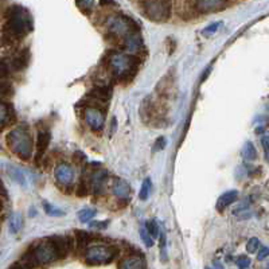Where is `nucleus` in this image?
Wrapping results in <instances>:
<instances>
[{
    "label": "nucleus",
    "mask_w": 269,
    "mask_h": 269,
    "mask_svg": "<svg viewBox=\"0 0 269 269\" xmlns=\"http://www.w3.org/2000/svg\"><path fill=\"white\" fill-rule=\"evenodd\" d=\"M33 30V21L26 10L21 6L9 7L6 13V23L2 29L0 42L5 47L17 45Z\"/></svg>",
    "instance_id": "obj_1"
},
{
    "label": "nucleus",
    "mask_w": 269,
    "mask_h": 269,
    "mask_svg": "<svg viewBox=\"0 0 269 269\" xmlns=\"http://www.w3.org/2000/svg\"><path fill=\"white\" fill-rule=\"evenodd\" d=\"M56 260H58L56 249L53 246L50 238H46L33 243L30 248L27 249L26 253L22 256L21 264L25 268L31 269L38 265L50 264Z\"/></svg>",
    "instance_id": "obj_2"
},
{
    "label": "nucleus",
    "mask_w": 269,
    "mask_h": 269,
    "mask_svg": "<svg viewBox=\"0 0 269 269\" xmlns=\"http://www.w3.org/2000/svg\"><path fill=\"white\" fill-rule=\"evenodd\" d=\"M9 148L23 160H29L34 152V141L30 132L23 127L11 129L6 137Z\"/></svg>",
    "instance_id": "obj_3"
},
{
    "label": "nucleus",
    "mask_w": 269,
    "mask_h": 269,
    "mask_svg": "<svg viewBox=\"0 0 269 269\" xmlns=\"http://www.w3.org/2000/svg\"><path fill=\"white\" fill-rule=\"evenodd\" d=\"M108 65L112 73L120 81L131 80L136 73L139 60L135 56H129L124 53H112L108 58Z\"/></svg>",
    "instance_id": "obj_4"
},
{
    "label": "nucleus",
    "mask_w": 269,
    "mask_h": 269,
    "mask_svg": "<svg viewBox=\"0 0 269 269\" xmlns=\"http://www.w3.org/2000/svg\"><path fill=\"white\" fill-rule=\"evenodd\" d=\"M107 27L108 37L111 38V41L117 43H123L128 35L140 31L136 22L125 15H121V14L109 18L107 22Z\"/></svg>",
    "instance_id": "obj_5"
},
{
    "label": "nucleus",
    "mask_w": 269,
    "mask_h": 269,
    "mask_svg": "<svg viewBox=\"0 0 269 269\" xmlns=\"http://www.w3.org/2000/svg\"><path fill=\"white\" fill-rule=\"evenodd\" d=\"M141 11L150 21L166 22L170 19L171 0H140Z\"/></svg>",
    "instance_id": "obj_6"
},
{
    "label": "nucleus",
    "mask_w": 269,
    "mask_h": 269,
    "mask_svg": "<svg viewBox=\"0 0 269 269\" xmlns=\"http://www.w3.org/2000/svg\"><path fill=\"white\" fill-rule=\"evenodd\" d=\"M119 250L112 245H104V243H96L90 245L85 250V261L90 265H103L109 264L117 256Z\"/></svg>",
    "instance_id": "obj_7"
},
{
    "label": "nucleus",
    "mask_w": 269,
    "mask_h": 269,
    "mask_svg": "<svg viewBox=\"0 0 269 269\" xmlns=\"http://www.w3.org/2000/svg\"><path fill=\"white\" fill-rule=\"evenodd\" d=\"M230 0H186V6L194 13L206 14L225 9Z\"/></svg>",
    "instance_id": "obj_8"
},
{
    "label": "nucleus",
    "mask_w": 269,
    "mask_h": 269,
    "mask_svg": "<svg viewBox=\"0 0 269 269\" xmlns=\"http://www.w3.org/2000/svg\"><path fill=\"white\" fill-rule=\"evenodd\" d=\"M84 121L94 132L103 131L105 125V112L97 107H86L82 113Z\"/></svg>",
    "instance_id": "obj_9"
},
{
    "label": "nucleus",
    "mask_w": 269,
    "mask_h": 269,
    "mask_svg": "<svg viewBox=\"0 0 269 269\" xmlns=\"http://www.w3.org/2000/svg\"><path fill=\"white\" fill-rule=\"evenodd\" d=\"M54 178L61 186H66L70 187L76 179V171L73 168L72 164L69 163H60L54 170Z\"/></svg>",
    "instance_id": "obj_10"
},
{
    "label": "nucleus",
    "mask_w": 269,
    "mask_h": 269,
    "mask_svg": "<svg viewBox=\"0 0 269 269\" xmlns=\"http://www.w3.org/2000/svg\"><path fill=\"white\" fill-rule=\"evenodd\" d=\"M107 182H108V172L105 170H96L92 172L89 176V186L90 191L93 192L94 195H103L105 190H107Z\"/></svg>",
    "instance_id": "obj_11"
},
{
    "label": "nucleus",
    "mask_w": 269,
    "mask_h": 269,
    "mask_svg": "<svg viewBox=\"0 0 269 269\" xmlns=\"http://www.w3.org/2000/svg\"><path fill=\"white\" fill-rule=\"evenodd\" d=\"M50 241L56 249L58 260H62V258L69 256V253L73 248V241L70 237H68V235H53V237H50Z\"/></svg>",
    "instance_id": "obj_12"
},
{
    "label": "nucleus",
    "mask_w": 269,
    "mask_h": 269,
    "mask_svg": "<svg viewBox=\"0 0 269 269\" xmlns=\"http://www.w3.org/2000/svg\"><path fill=\"white\" fill-rule=\"evenodd\" d=\"M111 190L112 194H113L116 198L121 199V201H128L129 197H131V192H132L128 182L121 179V178H113V179H112Z\"/></svg>",
    "instance_id": "obj_13"
},
{
    "label": "nucleus",
    "mask_w": 269,
    "mask_h": 269,
    "mask_svg": "<svg viewBox=\"0 0 269 269\" xmlns=\"http://www.w3.org/2000/svg\"><path fill=\"white\" fill-rule=\"evenodd\" d=\"M50 140H52V133L49 132L47 129H41L38 132V136H37V143H35V150H37V156H35V159H37V160L43 158L47 147L50 144Z\"/></svg>",
    "instance_id": "obj_14"
},
{
    "label": "nucleus",
    "mask_w": 269,
    "mask_h": 269,
    "mask_svg": "<svg viewBox=\"0 0 269 269\" xmlns=\"http://www.w3.org/2000/svg\"><path fill=\"white\" fill-rule=\"evenodd\" d=\"M29 60H30L29 50H21L17 54H14L13 58H11V62L9 64L10 69L14 70V72H21V70L26 68L27 64H29Z\"/></svg>",
    "instance_id": "obj_15"
},
{
    "label": "nucleus",
    "mask_w": 269,
    "mask_h": 269,
    "mask_svg": "<svg viewBox=\"0 0 269 269\" xmlns=\"http://www.w3.org/2000/svg\"><path fill=\"white\" fill-rule=\"evenodd\" d=\"M123 46L127 52L129 53H137L140 52L141 47H143V39L140 37V33H132L131 35H128L127 38L124 39L123 42Z\"/></svg>",
    "instance_id": "obj_16"
},
{
    "label": "nucleus",
    "mask_w": 269,
    "mask_h": 269,
    "mask_svg": "<svg viewBox=\"0 0 269 269\" xmlns=\"http://www.w3.org/2000/svg\"><path fill=\"white\" fill-rule=\"evenodd\" d=\"M237 198H238V192L235 191V190H229V191L223 192L221 197H218L215 207H217L218 211H223L229 206L233 205L237 201Z\"/></svg>",
    "instance_id": "obj_17"
},
{
    "label": "nucleus",
    "mask_w": 269,
    "mask_h": 269,
    "mask_svg": "<svg viewBox=\"0 0 269 269\" xmlns=\"http://www.w3.org/2000/svg\"><path fill=\"white\" fill-rule=\"evenodd\" d=\"M89 96L93 100H97V101H101V103H108V101L111 100L112 88L104 85L96 86V88L90 92Z\"/></svg>",
    "instance_id": "obj_18"
},
{
    "label": "nucleus",
    "mask_w": 269,
    "mask_h": 269,
    "mask_svg": "<svg viewBox=\"0 0 269 269\" xmlns=\"http://www.w3.org/2000/svg\"><path fill=\"white\" fill-rule=\"evenodd\" d=\"M120 269H145V262L139 256H128L120 262Z\"/></svg>",
    "instance_id": "obj_19"
},
{
    "label": "nucleus",
    "mask_w": 269,
    "mask_h": 269,
    "mask_svg": "<svg viewBox=\"0 0 269 269\" xmlns=\"http://www.w3.org/2000/svg\"><path fill=\"white\" fill-rule=\"evenodd\" d=\"M11 113H13L11 107L6 101L0 100V131L11 123Z\"/></svg>",
    "instance_id": "obj_20"
},
{
    "label": "nucleus",
    "mask_w": 269,
    "mask_h": 269,
    "mask_svg": "<svg viewBox=\"0 0 269 269\" xmlns=\"http://www.w3.org/2000/svg\"><path fill=\"white\" fill-rule=\"evenodd\" d=\"M241 155H242V158L245 159L246 162H253V160H256L257 151L252 141H246V143L243 144L242 150H241Z\"/></svg>",
    "instance_id": "obj_21"
},
{
    "label": "nucleus",
    "mask_w": 269,
    "mask_h": 269,
    "mask_svg": "<svg viewBox=\"0 0 269 269\" xmlns=\"http://www.w3.org/2000/svg\"><path fill=\"white\" fill-rule=\"evenodd\" d=\"M22 226H23V218H22L21 214L19 213L11 214V217H10L9 219L10 231H11L13 234H17V233L21 231Z\"/></svg>",
    "instance_id": "obj_22"
},
{
    "label": "nucleus",
    "mask_w": 269,
    "mask_h": 269,
    "mask_svg": "<svg viewBox=\"0 0 269 269\" xmlns=\"http://www.w3.org/2000/svg\"><path fill=\"white\" fill-rule=\"evenodd\" d=\"M76 238H77V246L80 250H86L89 248V243L92 241V235L88 231L77 230L76 231Z\"/></svg>",
    "instance_id": "obj_23"
},
{
    "label": "nucleus",
    "mask_w": 269,
    "mask_h": 269,
    "mask_svg": "<svg viewBox=\"0 0 269 269\" xmlns=\"http://www.w3.org/2000/svg\"><path fill=\"white\" fill-rule=\"evenodd\" d=\"M6 170H7V174L10 175V178L13 180H15L17 183H19L21 186H25L26 184V179H25V175H23V172H22L19 168L13 166H7L6 167Z\"/></svg>",
    "instance_id": "obj_24"
},
{
    "label": "nucleus",
    "mask_w": 269,
    "mask_h": 269,
    "mask_svg": "<svg viewBox=\"0 0 269 269\" xmlns=\"http://www.w3.org/2000/svg\"><path fill=\"white\" fill-rule=\"evenodd\" d=\"M96 214H97V211L94 209H92V207H85V209L78 211V219H80L82 223H90L92 222V219L96 217Z\"/></svg>",
    "instance_id": "obj_25"
},
{
    "label": "nucleus",
    "mask_w": 269,
    "mask_h": 269,
    "mask_svg": "<svg viewBox=\"0 0 269 269\" xmlns=\"http://www.w3.org/2000/svg\"><path fill=\"white\" fill-rule=\"evenodd\" d=\"M151 190H152V182L151 179H144L143 184H141L140 192H139V198H140V201H147L151 195Z\"/></svg>",
    "instance_id": "obj_26"
},
{
    "label": "nucleus",
    "mask_w": 269,
    "mask_h": 269,
    "mask_svg": "<svg viewBox=\"0 0 269 269\" xmlns=\"http://www.w3.org/2000/svg\"><path fill=\"white\" fill-rule=\"evenodd\" d=\"M43 210H45V213L47 215H50V217H64L65 211L64 210L58 209L56 206H53L52 203H49V202H43Z\"/></svg>",
    "instance_id": "obj_27"
},
{
    "label": "nucleus",
    "mask_w": 269,
    "mask_h": 269,
    "mask_svg": "<svg viewBox=\"0 0 269 269\" xmlns=\"http://www.w3.org/2000/svg\"><path fill=\"white\" fill-rule=\"evenodd\" d=\"M144 227L147 229V231H148V233L152 235V238H158L159 237V226H158V223H156V221H154V219L147 221L144 225Z\"/></svg>",
    "instance_id": "obj_28"
},
{
    "label": "nucleus",
    "mask_w": 269,
    "mask_h": 269,
    "mask_svg": "<svg viewBox=\"0 0 269 269\" xmlns=\"http://www.w3.org/2000/svg\"><path fill=\"white\" fill-rule=\"evenodd\" d=\"M76 2H77L78 9L85 14H89L94 6V0H76Z\"/></svg>",
    "instance_id": "obj_29"
},
{
    "label": "nucleus",
    "mask_w": 269,
    "mask_h": 269,
    "mask_svg": "<svg viewBox=\"0 0 269 269\" xmlns=\"http://www.w3.org/2000/svg\"><path fill=\"white\" fill-rule=\"evenodd\" d=\"M140 237L141 239H143V242H144V245L147 246V248H151L152 245H154V238H152V235L147 231V229L145 227H141L140 229Z\"/></svg>",
    "instance_id": "obj_30"
},
{
    "label": "nucleus",
    "mask_w": 269,
    "mask_h": 269,
    "mask_svg": "<svg viewBox=\"0 0 269 269\" xmlns=\"http://www.w3.org/2000/svg\"><path fill=\"white\" fill-rule=\"evenodd\" d=\"M258 249H260V241H258V238L253 237V238L249 239L248 243H246V250H248V253H256Z\"/></svg>",
    "instance_id": "obj_31"
},
{
    "label": "nucleus",
    "mask_w": 269,
    "mask_h": 269,
    "mask_svg": "<svg viewBox=\"0 0 269 269\" xmlns=\"http://www.w3.org/2000/svg\"><path fill=\"white\" fill-rule=\"evenodd\" d=\"M221 26H222V22H215V23H211L210 26H207L205 30H203V34L205 35L214 34V33H215V31H217Z\"/></svg>",
    "instance_id": "obj_32"
},
{
    "label": "nucleus",
    "mask_w": 269,
    "mask_h": 269,
    "mask_svg": "<svg viewBox=\"0 0 269 269\" xmlns=\"http://www.w3.org/2000/svg\"><path fill=\"white\" fill-rule=\"evenodd\" d=\"M237 265H238V269L249 268V265H250V258L246 256H239L238 258H237Z\"/></svg>",
    "instance_id": "obj_33"
},
{
    "label": "nucleus",
    "mask_w": 269,
    "mask_h": 269,
    "mask_svg": "<svg viewBox=\"0 0 269 269\" xmlns=\"http://www.w3.org/2000/svg\"><path fill=\"white\" fill-rule=\"evenodd\" d=\"M164 147H166V139L164 137H159L156 143H155L154 151H162Z\"/></svg>",
    "instance_id": "obj_34"
},
{
    "label": "nucleus",
    "mask_w": 269,
    "mask_h": 269,
    "mask_svg": "<svg viewBox=\"0 0 269 269\" xmlns=\"http://www.w3.org/2000/svg\"><path fill=\"white\" fill-rule=\"evenodd\" d=\"M269 256V246H262V248L258 250V254H257V258L258 260H264Z\"/></svg>",
    "instance_id": "obj_35"
},
{
    "label": "nucleus",
    "mask_w": 269,
    "mask_h": 269,
    "mask_svg": "<svg viewBox=\"0 0 269 269\" xmlns=\"http://www.w3.org/2000/svg\"><path fill=\"white\" fill-rule=\"evenodd\" d=\"M261 144H262V147H264L265 154H266V156H268L269 155V135H265V136L261 137Z\"/></svg>",
    "instance_id": "obj_36"
},
{
    "label": "nucleus",
    "mask_w": 269,
    "mask_h": 269,
    "mask_svg": "<svg viewBox=\"0 0 269 269\" xmlns=\"http://www.w3.org/2000/svg\"><path fill=\"white\" fill-rule=\"evenodd\" d=\"M89 225L90 227H93V229H100V230H103V229H107L108 227V222H90Z\"/></svg>",
    "instance_id": "obj_37"
},
{
    "label": "nucleus",
    "mask_w": 269,
    "mask_h": 269,
    "mask_svg": "<svg viewBox=\"0 0 269 269\" xmlns=\"http://www.w3.org/2000/svg\"><path fill=\"white\" fill-rule=\"evenodd\" d=\"M9 7L6 6L5 0H0V18L6 17V13H7Z\"/></svg>",
    "instance_id": "obj_38"
},
{
    "label": "nucleus",
    "mask_w": 269,
    "mask_h": 269,
    "mask_svg": "<svg viewBox=\"0 0 269 269\" xmlns=\"http://www.w3.org/2000/svg\"><path fill=\"white\" fill-rule=\"evenodd\" d=\"M116 125H117V123H116V119H115V117H113V119H112V128H111V135H112V133H115V131H116Z\"/></svg>",
    "instance_id": "obj_39"
},
{
    "label": "nucleus",
    "mask_w": 269,
    "mask_h": 269,
    "mask_svg": "<svg viewBox=\"0 0 269 269\" xmlns=\"http://www.w3.org/2000/svg\"><path fill=\"white\" fill-rule=\"evenodd\" d=\"M101 5H113L115 6V2H112V0H101Z\"/></svg>",
    "instance_id": "obj_40"
},
{
    "label": "nucleus",
    "mask_w": 269,
    "mask_h": 269,
    "mask_svg": "<svg viewBox=\"0 0 269 269\" xmlns=\"http://www.w3.org/2000/svg\"><path fill=\"white\" fill-rule=\"evenodd\" d=\"M0 194H7V192H6V188H5V186H3V183H2V180H0Z\"/></svg>",
    "instance_id": "obj_41"
},
{
    "label": "nucleus",
    "mask_w": 269,
    "mask_h": 269,
    "mask_svg": "<svg viewBox=\"0 0 269 269\" xmlns=\"http://www.w3.org/2000/svg\"><path fill=\"white\" fill-rule=\"evenodd\" d=\"M0 211H2V202H0Z\"/></svg>",
    "instance_id": "obj_42"
},
{
    "label": "nucleus",
    "mask_w": 269,
    "mask_h": 269,
    "mask_svg": "<svg viewBox=\"0 0 269 269\" xmlns=\"http://www.w3.org/2000/svg\"><path fill=\"white\" fill-rule=\"evenodd\" d=\"M266 269H269V262H268V265H266Z\"/></svg>",
    "instance_id": "obj_43"
},
{
    "label": "nucleus",
    "mask_w": 269,
    "mask_h": 269,
    "mask_svg": "<svg viewBox=\"0 0 269 269\" xmlns=\"http://www.w3.org/2000/svg\"><path fill=\"white\" fill-rule=\"evenodd\" d=\"M207 269H211V268H207Z\"/></svg>",
    "instance_id": "obj_44"
}]
</instances>
